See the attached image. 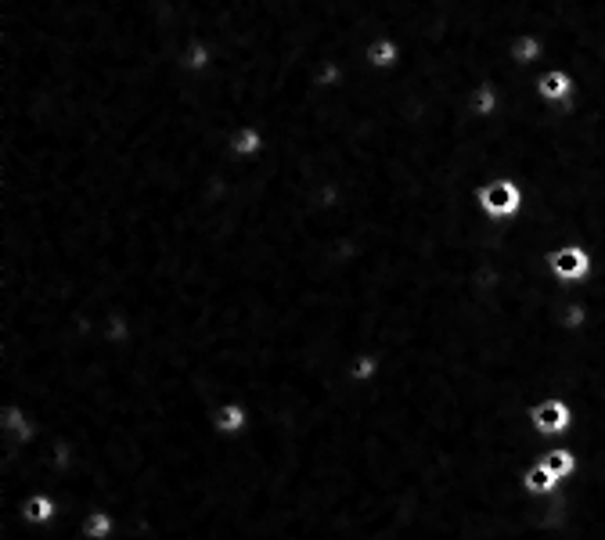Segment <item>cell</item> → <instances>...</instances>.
I'll list each match as a JSON object with an SVG mask.
<instances>
[{
	"instance_id": "6da1fadb",
	"label": "cell",
	"mask_w": 605,
	"mask_h": 540,
	"mask_svg": "<svg viewBox=\"0 0 605 540\" xmlns=\"http://www.w3.org/2000/svg\"><path fill=\"white\" fill-rule=\"evenodd\" d=\"M472 202H476V209L487 216L490 224H512L526 209V188L512 177H494L476 184Z\"/></svg>"
},
{
	"instance_id": "7a4b0ae2",
	"label": "cell",
	"mask_w": 605,
	"mask_h": 540,
	"mask_svg": "<svg viewBox=\"0 0 605 540\" xmlns=\"http://www.w3.org/2000/svg\"><path fill=\"white\" fill-rule=\"evenodd\" d=\"M548 274L559 285L580 288L595 278V252L587 249L584 242H562L548 252Z\"/></svg>"
},
{
	"instance_id": "3957f363",
	"label": "cell",
	"mask_w": 605,
	"mask_h": 540,
	"mask_svg": "<svg viewBox=\"0 0 605 540\" xmlns=\"http://www.w3.org/2000/svg\"><path fill=\"white\" fill-rule=\"evenodd\" d=\"M526 418H530V429L537 436H544V440H566L573 425H577V411H573L566 396H544V400L530 404Z\"/></svg>"
},
{
	"instance_id": "277c9868",
	"label": "cell",
	"mask_w": 605,
	"mask_h": 540,
	"mask_svg": "<svg viewBox=\"0 0 605 540\" xmlns=\"http://www.w3.org/2000/svg\"><path fill=\"white\" fill-rule=\"evenodd\" d=\"M0 512H11L19 515L22 522L29 526H51V522L62 519V504L55 501V494L47 490H37V494H26L19 504H0Z\"/></svg>"
},
{
	"instance_id": "5b68a950",
	"label": "cell",
	"mask_w": 605,
	"mask_h": 540,
	"mask_svg": "<svg viewBox=\"0 0 605 540\" xmlns=\"http://www.w3.org/2000/svg\"><path fill=\"white\" fill-rule=\"evenodd\" d=\"M213 432L224 436V440H242L245 432L253 429V411L245 400H224V404L213 407V418H209Z\"/></svg>"
},
{
	"instance_id": "8992f818",
	"label": "cell",
	"mask_w": 605,
	"mask_h": 540,
	"mask_svg": "<svg viewBox=\"0 0 605 540\" xmlns=\"http://www.w3.org/2000/svg\"><path fill=\"white\" fill-rule=\"evenodd\" d=\"M40 429L33 422V414L26 411L22 404H0V440L19 443V447H29L37 443Z\"/></svg>"
},
{
	"instance_id": "52a82bcc",
	"label": "cell",
	"mask_w": 605,
	"mask_h": 540,
	"mask_svg": "<svg viewBox=\"0 0 605 540\" xmlns=\"http://www.w3.org/2000/svg\"><path fill=\"white\" fill-rule=\"evenodd\" d=\"M533 90H537V98H541L544 105H562V101H569L573 94H577V80H573V72H569V69H559V65H544V69L537 72V83H533Z\"/></svg>"
},
{
	"instance_id": "ba28073f",
	"label": "cell",
	"mask_w": 605,
	"mask_h": 540,
	"mask_svg": "<svg viewBox=\"0 0 605 540\" xmlns=\"http://www.w3.org/2000/svg\"><path fill=\"white\" fill-rule=\"evenodd\" d=\"M217 62L220 54L213 40H188L181 47V54H177V69L188 72V76H206V72L217 69Z\"/></svg>"
},
{
	"instance_id": "9c48e42d",
	"label": "cell",
	"mask_w": 605,
	"mask_h": 540,
	"mask_svg": "<svg viewBox=\"0 0 605 540\" xmlns=\"http://www.w3.org/2000/svg\"><path fill=\"white\" fill-rule=\"evenodd\" d=\"M364 62L375 72H393L404 62V47H400V40L393 33H379L371 36L368 47H364Z\"/></svg>"
},
{
	"instance_id": "30bf717a",
	"label": "cell",
	"mask_w": 605,
	"mask_h": 540,
	"mask_svg": "<svg viewBox=\"0 0 605 540\" xmlns=\"http://www.w3.org/2000/svg\"><path fill=\"white\" fill-rule=\"evenodd\" d=\"M263 152H267V134L260 126H238L227 137V155L238 162H256L263 159Z\"/></svg>"
},
{
	"instance_id": "8fae6325",
	"label": "cell",
	"mask_w": 605,
	"mask_h": 540,
	"mask_svg": "<svg viewBox=\"0 0 605 540\" xmlns=\"http://www.w3.org/2000/svg\"><path fill=\"white\" fill-rule=\"evenodd\" d=\"M508 58H512L519 69H541V65L548 62V44H544V36L523 33V36H515L512 40Z\"/></svg>"
},
{
	"instance_id": "7c38bea8",
	"label": "cell",
	"mask_w": 605,
	"mask_h": 540,
	"mask_svg": "<svg viewBox=\"0 0 605 540\" xmlns=\"http://www.w3.org/2000/svg\"><path fill=\"white\" fill-rule=\"evenodd\" d=\"M83 540H116L119 533V515L112 508H91V512L83 515L80 526H76Z\"/></svg>"
},
{
	"instance_id": "4fadbf2b",
	"label": "cell",
	"mask_w": 605,
	"mask_h": 540,
	"mask_svg": "<svg viewBox=\"0 0 605 540\" xmlns=\"http://www.w3.org/2000/svg\"><path fill=\"white\" fill-rule=\"evenodd\" d=\"M562 486H566V483H562V479L555 476V472H548L541 458L526 465V472H523V490H526L530 497H555V494H562Z\"/></svg>"
},
{
	"instance_id": "5bb4252c",
	"label": "cell",
	"mask_w": 605,
	"mask_h": 540,
	"mask_svg": "<svg viewBox=\"0 0 605 540\" xmlns=\"http://www.w3.org/2000/svg\"><path fill=\"white\" fill-rule=\"evenodd\" d=\"M382 368H386L382 353L361 350V353H353L350 364H346V378H350L353 386H371V382H375V378L382 375Z\"/></svg>"
},
{
	"instance_id": "9a60e30c",
	"label": "cell",
	"mask_w": 605,
	"mask_h": 540,
	"mask_svg": "<svg viewBox=\"0 0 605 540\" xmlns=\"http://www.w3.org/2000/svg\"><path fill=\"white\" fill-rule=\"evenodd\" d=\"M98 332L109 346H130L134 342V317L127 310H109V314L101 317Z\"/></svg>"
},
{
	"instance_id": "2e32d148",
	"label": "cell",
	"mask_w": 605,
	"mask_h": 540,
	"mask_svg": "<svg viewBox=\"0 0 605 540\" xmlns=\"http://www.w3.org/2000/svg\"><path fill=\"white\" fill-rule=\"evenodd\" d=\"M469 112H472L476 119H494L497 112H501V94H497L494 83H479V87L472 90Z\"/></svg>"
}]
</instances>
